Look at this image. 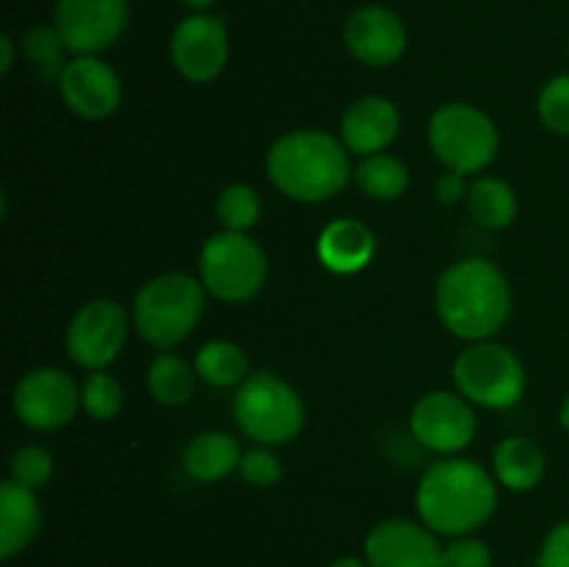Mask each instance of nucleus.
Segmentation results:
<instances>
[{
  "instance_id": "obj_15",
  "label": "nucleus",
  "mask_w": 569,
  "mask_h": 567,
  "mask_svg": "<svg viewBox=\"0 0 569 567\" xmlns=\"http://www.w3.org/2000/svg\"><path fill=\"white\" fill-rule=\"evenodd\" d=\"M59 94L83 120H106L122 100L120 76L98 56H76L59 72Z\"/></svg>"
},
{
  "instance_id": "obj_27",
  "label": "nucleus",
  "mask_w": 569,
  "mask_h": 567,
  "mask_svg": "<svg viewBox=\"0 0 569 567\" xmlns=\"http://www.w3.org/2000/svg\"><path fill=\"white\" fill-rule=\"evenodd\" d=\"M81 406L89 417L106 422L114 420L122 409V387L111 372L92 370L81 387Z\"/></svg>"
},
{
  "instance_id": "obj_34",
  "label": "nucleus",
  "mask_w": 569,
  "mask_h": 567,
  "mask_svg": "<svg viewBox=\"0 0 569 567\" xmlns=\"http://www.w3.org/2000/svg\"><path fill=\"white\" fill-rule=\"evenodd\" d=\"M467 176H461V172H453L448 170L442 178L437 181V200L439 203H459L461 198H467V183H465Z\"/></svg>"
},
{
  "instance_id": "obj_30",
  "label": "nucleus",
  "mask_w": 569,
  "mask_h": 567,
  "mask_svg": "<svg viewBox=\"0 0 569 567\" xmlns=\"http://www.w3.org/2000/svg\"><path fill=\"white\" fill-rule=\"evenodd\" d=\"M239 476H242L244 484L256 489L272 487V484L281 481L283 467L281 459L272 454L267 445H259V448H250L242 454V461H239Z\"/></svg>"
},
{
  "instance_id": "obj_7",
  "label": "nucleus",
  "mask_w": 569,
  "mask_h": 567,
  "mask_svg": "<svg viewBox=\"0 0 569 567\" xmlns=\"http://www.w3.org/2000/svg\"><path fill=\"white\" fill-rule=\"evenodd\" d=\"M200 281L226 304H244L264 289L267 253L248 233L220 231L206 239L200 250Z\"/></svg>"
},
{
  "instance_id": "obj_16",
  "label": "nucleus",
  "mask_w": 569,
  "mask_h": 567,
  "mask_svg": "<svg viewBox=\"0 0 569 567\" xmlns=\"http://www.w3.org/2000/svg\"><path fill=\"white\" fill-rule=\"evenodd\" d=\"M350 56L367 67H389L406 53V22L387 6H361L345 22Z\"/></svg>"
},
{
  "instance_id": "obj_2",
  "label": "nucleus",
  "mask_w": 569,
  "mask_h": 567,
  "mask_svg": "<svg viewBox=\"0 0 569 567\" xmlns=\"http://www.w3.org/2000/svg\"><path fill=\"white\" fill-rule=\"evenodd\" d=\"M437 315L453 337L492 339L511 315V289L489 259H461L437 281Z\"/></svg>"
},
{
  "instance_id": "obj_23",
  "label": "nucleus",
  "mask_w": 569,
  "mask_h": 567,
  "mask_svg": "<svg viewBox=\"0 0 569 567\" xmlns=\"http://www.w3.org/2000/svg\"><path fill=\"white\" fill-rule=\"evenodd\" d=\"M467 209L481 228L500 231L509 228L517 217V195L506 181L492 176L476 178L467 189Z\"/></svg>"
},
{
  "instance_id": "obj_25",
  "label": "nucleus",
  "mask_w": 569,
  "mask_h": 567,
  "mask_svg": "<svg viewBox=\"0 0 569 567\" xmlns=\"http://www.w3.org/2000/svg\"><path fill=\"white\" fill-rule=\"evenodd\" d=\"M356 187L372 200H398L409 189V170L389 153L365 156L356 167Z\"/></svg>"
},
{
  "instance_id": "obj_22",
  "label": "nucleus",
  "mask_w": 569,
  "mask_h": 567,
  "mask_svg": "<svg viewBox=\"0 0 569 567\" xmlns=\"http://www.w3.org/2000/svg\"><path fill=\"white\" fill-rule=\"evenodd\" d=\"M194 372L209 387H237L250 376V359L242 345L231 339H211L194 356Z\"/></svg>"
},
{
  "instance_id": "obj_8",
  "label": "nucleus",
  "mask_w": 569,
  "mask_h": 567,
  "mask_svg": "<svg viewBox=\"0 0 569 567\" xmlns=\"http://www.w3.org/2000/svg\"><path fill=\"white\" fill-rule=\"evenodd\" d=\"M459 395L483 409H511L526 392V370L517 354L498 342H472L453 365Z\"/></svg>"
},
{
  "instance_id": "obj_14",
  "label": "nucleus",
  "mask_w": 569,
  "mask_h": 567,
  "mask_svg": "<svg viewBox=\"0 0 569 567\" xmlns=\"http://www.w3.org/2000/svg\"><path fill=\"white\" fill-rule=\"evenodd\" d=\"M426 523L392 517L367 534L365 559L370 567H445V548Z\"/></svg>"
},
{
  "instance_id": "obj_32",
  "label": "nucleus",
  "mask_w": 569,
  "mask_h": 567,
  "mask_svg": "<svg viewBox=\"0 0 569 567\" xmlns=\"http://www.w3.org/2000/svg\"><path fill=\"white\" fill-rule=\"evenodd\" d=\"M445 567H492V550L476 537H453L445 545Z\"/></svg>"
},
{
  "instance_id": "obj_29",
  "label": "nucleus",
  "mask_w": 569,
  "mask_h": 567,
  "mask_svg": "<svg viewBox=\"0 0 569 567\" xmlns=\"http://www.w3.org/2000/svg\"><path fill=\"white\" fill-rule=\"evenodd\" d=\"M537 109L548 131L569 137V76H556L545 83Z\"/></svg>"
},
{
  "instance_id": "obj_20",
  "label": "nucleus",
  "mask_w": 569,
  "mask_h": 567,
  "mask_svg": "<svg viewBox=\"0 0 569 567\" xmlns=\"http://www.w3.org/2000/svg\"><path fill=\"white\" fill-rule=\"evenodd\" d=\"M242 461V445L237 437L226 431L198 434L183 450V470L194 481H220L228 472L239 470Z\"/></svg>"
},
{
  "instance_id": "obj_19",
  "label": "nucleus",
  "mask_w": 569,
  "mask_h": 567,
  "mask_svg": "<svg viewBox=\"0 0 569 567\" xmlns=\"http://www.w3.org/2000/svg\"><path fill=\"white\" fill-rule=\"evenodd\" d=\"M42 528V506L33 489L6 478L0 484V559L22 554Z\"/></svg>"
},
{
  "instance_id": "obj_4",
  "label": "nucleus",
  "mask_w": 569,
  "mask_h": 567,
  "mask_svg": "<svg viewBox=\"0 0 569 567\" xmlns=\"http://www.w3.org/2000/svg\"><path fill=\"white\" fill-rule=\"evenodd\" d=\"M206 309V287L187 272H164L144 284L133 300V326L153 348L183 342Z\"/></svg>"
},
{
  "instance_id": "obj_36",
  "label": "nucleus",
  "mask_w": 569,
  "mask_h": 567,
  "mask_svg": "<svg viewBox=\"0 0 569 567\" xmlns=\"http://www.w3.org/2000/svg\"><path fill=\"white\" fill-rule=\"evenodd\" d=\"M328 567H370L367 565V559H356V556H342V559H337L333 565Z\"/></svg>"
},
{
  "instance_id": "obj_26",
  "label": "nucleus",
  "mask_w": 569,
  "mask_h": 567,
  "mask_svg": "<svg viewBox=\"0 0 569 567\" xmlns=\"http://www.w3.org/2000/svg\"><path fill=\"white\" fill-rule=\"evenodd\" d=\"M261 217V198L248 183H231L217 198V220L226 226V231L248 233Z\"/></svg>"
},
{
  "instance_id": "obj_6",
  "label": "nucleus",
  "mask_w": 569,
  "mask_h": 567,
  "mask_svg": "<svg viewBox=\"0 0 569 567\" xmlns=\"http://www.w3.org/2000/svg\"><path fill=\"white\" fill-rule=\"evenodd\" d=\"M428 145L448 170L476 176L487 170L500 148L492 117L470 103H445L428 122Z\"/></svg>"
},
{
  "instance_id": "obj_13",
  "label": "nucleus",
  "mask_w": 569,
  "mask_h": 567,
  "mask_svg": "<svg viewBox=\"0 0 569 567\" xmlns=\"http://www.w3.org/2000/svg\"><path fill=\"white\" fill-rule=\"evenodd\" d=\"M170 59L178 76L192 83H209L228 64L226 22L209 14H192L170 37Z\"/></svg>"
},
{
  "instance_id": "obj_1",
  "label": "nucleus",
  "mask_w": 569,
  "mask_h": 567,
  "mask_svg": "<svg viewBox=\"0 0 569 567\" xmlns=\"http://www.w3.org/2000/svg\"><path fill=\"white\" fill-rule=\"evenodd\" d=\"M417 515L439 537H467L498 509V487L478 461L439 459L422 472L415 495Z\"/></svg>"
},
{
  "instance_id": "obj_3",
  "label": "nucleus",
  "mask_w": 569,
  "mask_h": 567,
  "mask_svg": "<svg viewBox=\"0 0 569 567\" xmlns=\"http://www.w3.org/2000/svg\"><path fill=\"white\" fill-rule=\"evenodd\" d=\"M350 150L333 133L298 128L276 139L267 153L272 187L300 203H322L350 181Z\"/></svg>"
},
{
  "instance_id": "obj_18",
  "label": "nucleus",
  "mask_w": 569,
  "mask_h": 567,
  "mask_svg": "<svg viewBox=\"0 0 569 567\" xmlns=\"http://www.w3.org/2000/svg\"><path fill=\"white\" fill-rule=\"evenodd\" d=\"M376 248L378 242L370 226L356 217H342L322 228L320 239H317V259L337 276H353L370 265Z\"/></svg>"
},
{
  "instance_id": "obj_35",
  "label": "nucleus",
  "mask_w": 569,
  "mask_h": 567,
  "mask_svg": "<svg viewBox=\"0 0 569 567\" xmlns=\"http://www.w3.org/2000/svg\"><path fill=\"white\" fill-rule=\"evenodd\" d=\"M0 72H9L11 70V64H14V42H11V37L9 33H3V37H0Z\"/></svg>"
},
{
  "instance_id": "obj_37",
  "label": "nucleus",
  "mask_w": 569,
  "mask_h": 567,
  "mask_svg": "<svg viewBox=\"0 0 569 567\" xmlns=\"http://www.w3.org/2000/svg\"><path fill=\"white\" fill-rule=\"evenodd\" d=\"M183 3H187L189 9L198 11V14H203V11H206V9H211V6H214L217 0H183Z\"/></svg>"
},
{
  "instance_id": "obj_12",
  "label": "nucleus",
  "mask_w": 569,
  "mask_h": 567,
  "mask_svg": "<svg viewBox=\"0 0 569 567\" xmlns=\"http://www.w3.org/2000/svg\"><path fill=\"white\" fill-rule=\"evenodd\" d=\"M411 434L433 454H459L476 439V411L459 392H428L415 404L409 417Z\"/></svg>"
},
{
  "instance_id": "obj_9",
  "label": "nucleus",
  "mask_w": 569,
  "mask_h": 567,
  "mask_svg": "<svg viewBox=\"0 0 569 567\" xmlns=\"http://www.w3.org/2000/svg\"><path fill=\"white\" fill-rule=\"evenodd\" d=\"M128 339V315L117 300L83 304L67 326V354L83 370H106Z\"/></svg>"
},
{
  "instance_id": "obj_28",
  "label": "nucleus",
  "mask_w": 569,
  "mask_h": 567,
  "mask_svg": "<svg viewBox=\"0 0 569 567\" xmlns=\"http://www.w3.org/2000/svg\"><path fill=\"white\" fill-rule=\"evenodd\" d=\"M9 472L11 481L37 493V489L48 487V481L53 478V456L42 445H22L11 456Z\"/></svg>"
},
{
  "instance_id": "obj_11",
  "label": "nucleus",
  "mask_w": 569,
  "mask_h": 567,
  "mask_svg": "<svg viewBox=\"0 0 569 567\" xmlns=\"http://www.w3.org/2000/svg\"><path fill=\"white\" fill-rule=\"evenodd\" d=\"M131 6L128 0H56V22L67 50L76 56H98L126 33Z\"/></svg>"
},
{
  "instance_id": "obj_31",
  "label": "nucleus",
  "mask_w": 569,
  "mask_h": 567,
  "mask_svg": "<svg viewBox=\"0 0 569 567\" xmlns=\"http://www.w3.org/2000/svg\"><path fill=\"white\" fill-rule=\"evenodd\" d=\"M22 48H26V56L33 64L59 67V70H64L61 53L67 50V44L56 26H33L31 31L26 33V39H22Z\"/></svg>"
},
{
  "instance_id": "obj_38",
  "label": "nucleus",
  "mask_w": 569,
  "mask_h": 567,
  "mask_svg": "<svg viewBox=\"0 0 569 567\" xmlns=\"http://www.w3.org/2000/svg\"><path fill=\"white\" fill-rule=\"evenodd\" d=\"M559 420H561V428H565V431L569 434V395L565 398V404H561V415H559Z\"/></svg>"
},
{
  "instance_id": "obj_5",
  "label": "nucleus",
  "mask_w": 569,
  "mask_h": 567,
  "mask_svg": "<svg viewBox=\"0 0 569 567\" xmlns=\"http://www.w3.org/2000/svg\"><path fill=\"white\" fill-rule=\"evenodd\" d=\"M237 426L256 445L292 442L306 422V406L298 389L289 387L276 372H250L233 398Z\"/></svg>"
},
{
  "instance_id": "obj_10",
  "label": "nucleus",
  "mask_w": 569,
  "mask_h": 567,
  "mask_svg": "<svg viewBox=\"0 0 569 567\" xmlns=\"http://www.w3.org/2000/svg\"><path fill=\"white\" fill-rule=\"evenodd\" d=\"M14 415L33 431H59L76 417L81 389L59 367H37L17 381Z\"/></svg>"
},
{
  "instance_id": "obj_24",
  "label": "nucleus",
  "mask_w": 569,
  "mask_h": 567,
  "mask_svg": "<svg viewBox=\"0 0 569 567\" xmlns=\"http://www.w3.org/2000/svg\"><path fill=\"white\" fill-rule=\"evenodd\" d=\"M198 372L176 354H159L148 367V392L164 406H181L192 398Z\"/></svg>"
},
{
  "instance_id": "obj_17",
  "label": "nucleus",
  "mask_w": 569,
  "mask_h": 567,
  "mask_svg": "<svg viewBox=\"0 0 569 567\" xmlns=\"http://www.w3.org/2000/svg\"><path fill=\"white\" fill-rule=\"evenodd\" d=\"M400 133L398 106L381 94H367L348 106L342 117V145L350 153L376 156Z\"/></svg>"
},
{
  "instance_id": "obj_33",
  "label": "nucleus",
  "mask_w": 569,
  "mask_h": 567,
  "mask_svg": "<svg viewBox=\"0 0 569 567\" xmlns=\"http://www.w3.org/2000/svg\"><path fill=\"white\" fill-rule=\"evenodd\" d=\"M537 567H569V520L550 528L539 548Z\"/></svg>"
},
{
  "instance_id": "obj_21",
  "label": "nucleus",
  "mask_w": 569,
  "mask_h": 567,
  "mask_svg": "<svg viewBox=\"0 0 569 567\" xmlns=\"http://www.w3.org/2000/svg\"><path fill=\"white\" fill-rule=\"evenodd\" d=\"M492 470L511 493H528L545 478V450L528 437H506L495 448Z\"/></svg>"
}]
</instances>
